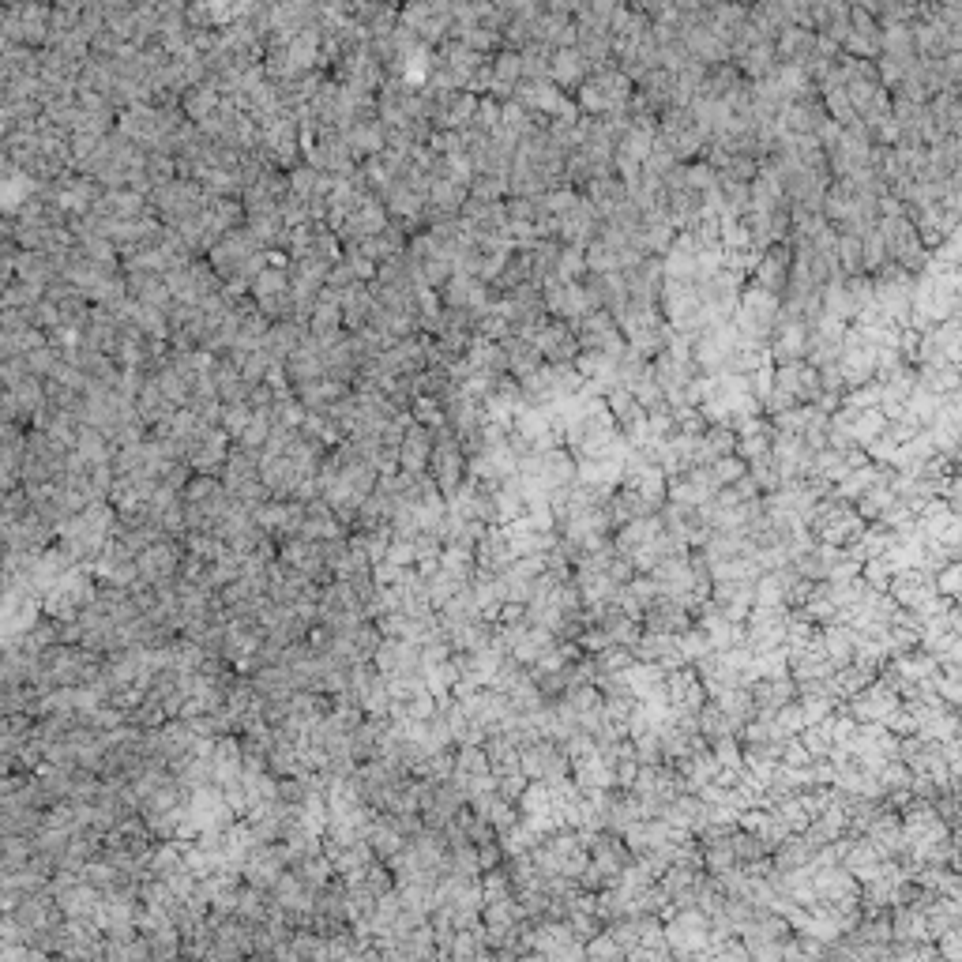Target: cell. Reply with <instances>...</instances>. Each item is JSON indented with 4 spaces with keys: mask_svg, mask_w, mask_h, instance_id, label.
Segmentation results:
<instances>
[{
    "mask_svg": "<svg viewBox=\"0 0 962 962\" xmlns=\"http://www.w3.org/2000/svg\"><path fill=\"white\" fill-rule=\"evenodd\" d=\"M876 230L884 237V249L891 264H899L902 271H910V275H921V271L929 267V249L921 245V237H917L914 222H910L906 211H902V215H880L876 218Z\"/></svg>",
    "mask_w": 962,
    "mask_h": 962,
    "instance_id": "obj_1",
    "label": "cell"
},
{
    "mask_svg": "<svg viewBox=\"0 0 962 962\" xmlns=\"http://www.w3.org/2000/svg\"><path fill=\"white\" fill-rule=\"evenodd\" d=\"M662 932L669 940V951L677 959H692V955H707V940H711V914L699 906H673L662 917Z\"/></svg>",
    "mask_w": 962,
    "mask_h": 962,
    "instance_id": "obj_2",
    "label": "cell"
},
{
    "mask_svg": "<svg viewBox=\"0 0 962 962\" xmlns=\"http://www.w3.org/2000/svg\"><path fill=\"white\" fill-rule=\"evenodd\" d=\"M519 771H523L530 782H545V786H549V782H560V778L572 775V763L560 752L557 741L538 737V741L519 748Z\"/></svg>",
    "mask_w": 962,
    "mask_h": 962,
    "instance_id": "obj_3",
    "label": "cell"
},
{
    "mask_svg": "<svg viewBox=\"0 0 962 962\" xmlns=\"http://www.w3.org/2000/svg\"><path fill=\"white\" fill-rule=\"evenodd\" d=\"M530 342H534V350H538L542 361H549V365L575 361V354H579L575 327L564 324V320H553V316H545V312L534 320V327H530Z\"/></svg>",
    "mask_w": 962,
    "mask_h": 962,
    "instance_id": "obj_4",
    "label": "cell"
},
{
    "mask_svg": "<svg viewBox=\"0 0 962 962\" xmlns=\"http://www.w3.org/2000/svg\"><path fill=\"white\" fill-rule=\"evenodd\" d=\"M542 305H545V316L564 320V324H579V320L594 309V301H590V294L583 290V282H560V279L542 282Z\"/></svg>",
    "mask_w": 962,
    "mask_h": 962,
    "instance_id": "obj_5",
    "label": "cell"
},
{
    "mask_svg": "<svg viewBox=\"0 0 962 962\" xmlns=\"http://www.w3.org/2000/svg\"><path fill=\"white\" fill-rule=\"evenodd\" d=\"M572 327H575V339H579V350H602V354L609 357H621L624 335L606 309H590L587 316Z\"/></svg>",
    "mask_w": 962,
    "mask_h": 962,
    "instance_id": "obj_6",
    "label": "cell"
},
{
    "mask_svg": "<svg viewBox=\"0 0 962 962\" xmlns=\"http://www.w3.org/2000/svg\"><path fill=\"white\" fill-rule=\"evenodd\" d=\"M857 880L842 865H823V869H812V891H816V902H838V906H857Z\"/></svg>",
    "mask_w": 962,
    "mask_h": 962,
    "instance_id": "obj_7",
    "label": "cell"
},
{
    "mask_svg": "<svg viewBox=\"0 0 962 962\" xmlns=\"http://www.w3.org/2000/svg\"><path fill=\"white\" fill-rule=\"evenodd\" d=\"M598 226H602L598 211L579 196L564 215H557V241H564V245H579V249H583L587 241L598 237Z\"/></svg>",
    "mask_w": 962,
    "mask_h": 962,
    "instance_id": "obj_8",
    "label": "cell"
},
{
    "mask_svg": "<svg viewBox=\"0 0 962 962\" xmlns=\"http://www.w3.org/2000/svg\"><path fill=\"white\" fill-rule=\"evenodd\" d=\"M872 846L880 850L884 857H899L906 854V835H902V820H899V808H887L884 801H880V808H876V816L869 820V827H865V835Z\"/></svg>",
    "mask_w": 962,
    "mask_h": 962,
    "instance_id": "obj_9",
    "label": "cell"
},
{
    "mask_svg": "<svg viewBox=\"0 0 962 962\" xmlns=\"http://www.w3.org/2000/svg\"><path fill=\"white\" fill-rule=\"evenodd\" d=\"M899 703H902L899 692H891V688H887V684L876 677L872 684H865L861 692H854V696L846 699L842 707L854 714L857 722H880V718H884L891 707H899Z\"/></svg>",
    "mask_w": 962,
    "mask_h": 962,
    "instance_id": "obj_10",
    "label": "cell"
},
{
    "mask_svg": "<svg viewBox=\"0 0 962 962\" xmlns=\"http://www.w3.org/2000/svg\"><path fill=\"white\" fill-rule=\"evenodd\" d=\"M512 549H508V538H504V530L497 527V523H489L485 527V534L478 538V545H474V572L481 575H493L497 579L500 572H508V564H512Z\"/></svg>",
    "mask_w": 962,
    "mask_h": 962,
    "instance_id": "obj_11",
    "label": "cell"
},
{
    "mask_svg": "<svg viewBox=\"0 0 962 962\" xmlns=\"http://www.w3.org/2000/svg\"><path fill=\"white\" fill-rule=\"evenodd\" d=\"M692 621H696V617H692V613H688V609H684L681 602L666 598V594H658L654 602H647L643 617H639L643 632H669V636L684 632V628H688Z\"/></svg>",
    "mask_w": 962,
    "mask_h": 962,
    "instance_id": "obj_12",
    "label": "cell"
},
{
    "mask_svg": "<svg viewBox=\"0 0 962 962\" xmlns=\"http://www.w3.org/2000/svg\"><path fill=\"white\" fill-rule=\"evenodd\" d=\"M790 241H782V245H771V249L760 252V260H756V267H752V282L756 286H763V290H771V294L782 297V290H786V275H790Z\"/></svg>",
    "mask_w": 962,
    "mask_h": 962,
    "instance_id": "obj_13",
    "label": "cell"
},
{
    "mask_svg": "<svg viewBox=\"0 0 962 962\" xmlns=\"http://www.w3.org/2000/svg\"><path fill=\"white\" fill-rule=\"evenodd\" d=\"M666 699H669V707H681V711H699V707H703L707 688H703V681L696 677L692 662L666 673Z\"/></svg>",
    "mask_w": 962,
    "mask_h": 962,
    "instance_id": "obj_14",
    "label": "cell"
},
{
    "mask_svg": "<svg viewBox=\"0 0 962 962\" xmlns=\"http://www.w3.org/2000/svg\"><path fill=\"white\" fill-rule=\"evenodd\" d=\"M887 594H891L899 606L917 609L925 598L936 594V587H932V572H925V568H899V572L891 575V583H887Z\"/></svg>",
    "mask_w": 962,
    "mask_h": 962,
    "instance_id": "obj_15",
    "label": "cell"
},
{
    "mask_svg": "<svg viewBox=\"0 0 962 962\" xmlns=\"http://www.w3.org/2000/svg\"><path fill=\"white\" fill-rule=\"evenodd\" d=\"M692 669H696V677L703 681V688H707V696H718L722 688L741 684V669L733 666L726 651H707L703 658L692 662Z\"/></svg>",
    "mask_w": 962,
    "mask_h": 962,
    "instance_id": "obj_16",
    "label": "cell"
},
{
    "mask_svg": "<svg viewBox=\"0 0 962 962\" xmlns=\"http://www.w3.org/2000/svg\"><path fill=\"white\" fill-rule=\"evenodd\" d=\"M632 654H636V658H643V662L662 666L666 673H669V669H677V666H688V662H684V654H681V647H677V636H669V632H643V636L636 639Z\"/></svg>",
    "mask_w": 962,
    "mask_h": 962,
    "instance_id": "obj_17",
    "label": "cell"
},
{
    "mask_svg": "<svg viewBox=\"0 0 962 962\" xmlns=\"http://www.w3.org/2000/svg\"><path fill=\"white\" fill-rule=\"evenodd\" d=\"M703 876H707V872L696 869V865H669V869L658 876V884H662V891L669 895L673 906H696Z\"/></svg>",
    "mask_w": 962,
    "mask_h": 962,
    "instance_id": "obj_18",
    "label": "cell"
},
{
    "mask_svg": "<svg viewBox=\"0 0 962 962\" xmlns=\"http://www.w3.org/2000/svg\"><path fill=\"white\" fill-rule=\"evenodd\" d=\"M429 451H433V429L410 421L403 440H399V466L406 474H425L429 470Z\"/></svg>",
    "mask_w": 962,
    "mask_h": 962,
    "instance_id": "obj_19",
    "label": "cell"
},
{
    "mask_svg": "<svg viewBox=\"0 0 962 962\" xmlns=\"http://www.w3.org/2000/svg\"><path fill=\"white\" fill-rule=\"evenodd\" d=\"M579 196L598 211V218H609L624 200H628V188H624V181L617 177V173H606V177L587 181V185L579 188Z\"/></svg>",
    "mask_w": 962,
    "mask_h": 962,
    "instance_id": "obj_20",
    "label": "cell"
},
{
    "mask_svg": "<svg viewBox=\"0 0 962 962\" xmlns=\"http://www.w3.org/2000/svg\"><path fill=\"white\" fill-rule=\"evenodd\" d=\"M590 76V61L575 46L553 49V61H549V83H557L560 91H575L583 79Z\"/></svg>",
    "mask_w": 962,
    "mask_h": 962,
    "instance_id": "obj_21",
    "label": "cell"
},
{
    "mask_svg": "<svg viewBox=\"0 0 962 962\" xmlns=\"http://www.w3.org/2000/svg\"><path fill=\"white\" fill-rule=\"evenodd\" d=\"M654 534H662V519H658V512L654 515H639V519H632V523H621V527L613 530V549L621 553V557H632L636 549H643V545L651 542Z\"/></svg>",
    "mask_w": 962,
    "mask_h": 962,
    "instance_id": "obj_22",
    "label": "cell"
},
{
    "mask_svg": "<svg viewBox=\"0 0 962 962\" xmlns=\"http://www.w3.org/2000/svg\"><path fill=\"white\" fill-rule=\"evenodd\" d=\"M748 692H752L756 711H778L782 703L797 699V681H793L790 673H782V677H756V681L748 684Z\"/></svg>",
    "mask_w": 962,
    "mask_h": 962,
    "instance_id": "obj_23",
    "label": "cell"
},
{
    "mask_svg": "<svg viewBox=\"0 0 962 962\" xmlns=\"http://www.w3.org/2000/svg\"><path fill=\"white\" fill-rule=\"evenodd\" d=\"M812 42H816V31L812 27H801V23H786L782 31L775 34V57L778 64H805V57L812 53Z\"/></svg>",
    "mask_w": 962,
    "mask_h": 962,
    "instance_id": "obj_24",
    "label": "cell"
},
{
    "mask_svg": "<svg viewBox=\"0 0 962 962\" xmlns=\"http://www.w3.org/2000/svg\"><path fill=\"white\" fill-rule=\"evenodd\" d=\"M820 647H823V654L835 662V669L846 666V662H854V654H857L854 624H846V621L820 624Z\"/></svg>",
    "mask_w": 962,
    "mask_h": 962,
    "instance_id": "obj_25",
    "label": "cell"
},
{
    "mask_svg": "<svg viewBox=\"0 0 962 962\" xmlns=\"http://www.w3.org/2000/svg\"><path fill=\"white\" fill-rule=\"evenodd\" d=\"M572 782L579 790H613V786H617V782H613V767H609V760L598 748L587 752L583 760L572 763Z\"/></svg>",
    "mask_w": 962,
    "mask_h": 962,
    "instance_id": "obj_26",
    "label": "cell"
},
{
    "mask_svg": "<svg viewBox=\"0 0 962 962\" xmlns=\"http://www.w3.org/2000/svg\"><path fill=\"white\" fill-rule=\"evenodd\" d=\"M880 861H884V854L872 846L869 838H854V842L846 846V854L838 857V865L850 872L857 884H861V880H869L872 872L880 869Z\"/></svg>",
    "mask_w": 962,
    "mask_h": 962,
    "instance_id": "obj_27",
    "label": "cell"
},
{
    "mask_svg": "<svg viewBox=\"0 0 962 962\" xmlns=\"http://www.w3.org/2000/svg\"><path fill=\"white\" fill-rule=\"evenodd\" d=\"M733 64L745 79H767L778 68L775 46L771 42H756V46H745L741 53H733Z\"/></svg>",
    "mask_w": 962,
    "mask_h": 962,
    "instance_id": "obj_28",
    "label": "cell"
},
{
    "mask_svg": "<svg viewBox=\"0 0 962 962\" xmlns=\"http://www.w3.org/2000/svg\"><path fill=\"white\" fill-rule=\"evenodd\" d=\"M696 730L699 737H707V741H714V737H737V730H741V722L733 718V714H726L722 707H718V699H703V707L696 711Z\"/></svg>",
    "mask_w": 962,
    "mask_h": 962,
    "instance_id": "obj_29",
    "label": "cell"
},
{
    "mask_svg": "<svg viewBox=\"0 0 962 962\" xmlns=\"http://www.w3.org/2000/svg\"><path fill=\"white\" fill-rule=\"evenodd\" d=\"M887 662H891V666L899 669V677H902V681H914V684L929 681L932 673L940 669V662H936V654H929V651H925V647H910V651L891 654Z\"/></svg>",
    "mask_w": 962,
    "mask_h": 962,
    "instance_id": "obj_30",
    "label": "cell"
},
{
    "mask_svg": "<svg viewBox=\"0 0 962 962\" xmlns=\"http://www.w3.org/2000/svg\"><path fill=\"white\" fill-rule=\"evenodd\" d=\"M733 451H737V433H733L730 425H707V429L699 433L696 463L707 466L714 463V459H722V455H733Z\"/></svg>",
    "mask_w": 962,
    "mask_h": 962,
    "instance_id": "obj_31",
    "label": "cell"
},
{
    "mask_svg": "<svg viewBox=\"0 0 962 962\" xmlns=\"http://www.w3.org/2000/svg\"><path fill=\"white\" fill-rule=\"evenodd\" d=\"M481 748H485V756H489V771L493 775H508V771H519V745H515L508 733H489L485 741H481Z\"/></svg>",
    "mask_w": 962,
    "mask_h": 962,
    "instance_id": "obj_32",
    "label": "cell"
},
{
    "mask_svg": "<svg viewBox=\"0 0 962 962\" xmlns=\"http://www.w3.org/2000/svg\"><path fill=\"white\" fill-rule=\"evenodd\" d=\"M846 425H850V436H854L857 448H865L869 440H876V436L887 429V418H884V410H880V406H869V410H854Z\"/></svg>",
    "mask_w": 962,
    "mask_h": 962,
    "instance_id": "obj_33",
    "label": "cell"
},
{
    "mask_svg": "<svg viewBox=\"0 0 962 962\" xmlns=\"http://www.w3.org/2000/svg\"><path fill=\"white\" fill-rule=\"evenodd\" d=\"M835 264H838V275H842V279H850V275H865V271H861V241H857L854 233H838Z\"/></svg>",
    "mask_w": 962,
    "mask_h": 962,
    "instance_id": "obj_34",
    "label": "cell"
},
{
    "mask_svg": "<svg viewBox=\"0 0 962 962\" xmlns=\"http://www.w3.org/2000/svg\"><path fill=\"white\" fill-rule=\"evenodd\" d=\"M466 192L481 203L504 200V196H508V177H504V173H474L470 185H466Z\"/></svg>",
    "mask_w": 962,
    "mask_h": 962,
    "instance_id": "obj_35",
    "label": "cell"
},
{
    "mask_svg": "<svg viewBox=\"0 0 962 962\" xmlns=\"http://www.w3.org/2000/svg\"><path fill=\"white\" fill-rule=\"evenodd\" d=\"M666 143L673 147V155L681 158V162H692V158L703 155V147H707V136H703V132L696 128V121H692V125H684L681 132H673V136H669Z\"/></svg>",
    "mask_w": 962,
    "mask_h": 962,
    "instance_id": "obj_36",
    "label": "cell"
},
{
    "mask_svg": "<svg viewBox=\"0 0 962 962\" xmlns=\"http://www.w3.org/2000/svg\"><path fill=\"white\" fill-rule=\"evenodd\" d=\"M730 846H733V857H737V865H752V861H760V857L767 854L763 838L756 835V831H745V827H733V831H730Z\"/></svg>",
    "mask_w": 962,
    "mask_h": 962,
    "instance_id": "obj_37",
    "label": "cell"
},
{
    "mask_svg": "<svg viewBox=\"0 0 962 962\" xmlns=\"http://www.w3.org/2000/svg\"><path fill=\"white\" fill-rule=\"evenodd\" d=\"M181 109H185V117H192V121H203V117H211L218 109V91L211 83H200V87H192V91L185 94Z\"/></svg>",
    "mask_w": 962,
    "mask_h": 962,
    "instance_id": "obj_38",
    "label": "cell"
},
{
    "mask_svg": "<svg viewBox=\"0 0 962 962\" xmlns=\"http://www.w3.org/2000/svg\"><path fill=\"white\" fill-rule=\"evenodd\" d=\"M587 275V260H583V249L579 245H564L560 241V256H557V267H553V279L560 282H579Z\"/></svg>",
    "mask_w": 962,
    "mask_h": 962,
    "instance_id": "obj_39",
    "label": "cell"
},
{
    "mask_svg": "<svg viewBox=\"0 0 962 962\" xmlns=\"http://www.w3.org/2000/svg\"><path fill=\"white\" fill-rule=\"evenodd\" d=\"M519 61H523V79H549V61H553V49L545 42H530L519 49Z\"/></svg>",
    "mask_w": 962,
    "mask_h": 962,
    "instance_id": "obj_40",
    "label": "cell"
},
{
    "mask_svg": "<svg viewBox=\"0 0 962 962\" xmlns=\"http://www.w3.org/2000/svg\"><path fill=\"white\" fill-rule=\"evenodd\" d=\"M857 241H861V271H865V275H876V271L887 264L884 237H880V230L872 226V230H865Z\"/></svg>",
    "mask_w": 962,
    "mask_h": 962,
    "instance_id": "obj_41",
    "label": "cell"
},
{
    "mask_svg": "<svg viewBox=\"0 0 962 962\" xmlns=\"http://www.w3.org/2000/svg\"><path fill=\"white\" fill-rule=\"evenodd\" d=\"M771 433H775V429H763V433H741V436H737V451H733V455H741L748 466L767 463V455H771Z\"/></svg>",
    "mask_w": 962,
    "mask_h": 962,
    "instance_id": "obj_42",
    "label": "cell"
},
{
    "mask_svg": "<svg viewBox=\"0 0 962 962\" xmlns=\"http://www.w3.org/2000/svg\"><path fill=\"white\" fill-rule=\"evenodd\" d=\"M677 162H681V158L673 155V147H669V143L662 140V136H654L651 151H647V158H643V173H647V177H658V181H662V177H666V173L673 170Z\"/></svg>",
    "mask_w": 962,
    "mask_h": 962,
    "instance_id": "obj_43",
    "label": "cell"
},
{
    "mask_svg": "<svg viewBox=\"0 0 962 962\" xmlns=\"http://www.w3.org/2000/svg\"><path fill=\"white\" fill-rule=\"evenodd\" d=\"M842 53L861 57V61H876L880 57V31H850L842 38Z\"/></svg>",
    "mask_w": 962,
    "mask_h": 962,
    "instance_id": "obj_44",
    "label": "cell"
},
{
    "mask_svg": "<svg viewBox=\"0 0 962 962\" xmlns=\"http://www.w3.org/2000/svg\"><path fill=\"white\" fill-rule=\"evenodd\" d=\"M790 673V654L786 647H771V651L752 654V677H782Z\"/></svg>",
    "mask_w": 962,
    "mask_h": 962,
    "instance_id": "obj_45",
    "label": "cell"
},
{
    "mask_svg": "<svg viewBox=\"0 0 962 962\" xmlns=\"http://www.w3.org/2000/svg\"><path fill=\"white\" fill-rule=\"evenodd\" d=\"M684 185L703 196V192H711L718 185V170L711 162H703V158H692V162H684Z\"/></svg>",
    "mask_w": 962,
    "mask_h": 962,
    "instance_id": "obj_46",
    "label": "cell"
},
{
    "mask_svg": "<svg viewBox=\"0 0 962 962\" xmlns=\"http://www.w3.org/2000/svg\"><path fill=\"white\" fill-rule=\"evenodd\" d=\"M959 583H962V564H959V560H947V564H940V568L932 572V587H936V594H940V598L959 602Z\"/></svg>",
    "mask_w": 962,
    "mask_h": 962,
    "instance_id": "obj_47",
    "label": "cell"
},
{
    "mask_svg": "<svg viewBox=\"0 0 962 962\" xmlns=\"http://www.w3.org/2000/svg\"><path fill=\"white\" fill-rule=\"evenodd\" d=\"M707 470H711V481L722 489V485H733L737 478H745L748 474V463L741 459V455H722V459H714V463H707Z\"/></svg>",
    "mask_w": 962,
    "mask_h": 962,
    "instance_id": "obj_48",
    "label": "cell"
},
{
    "mask_svg": "<svg viewBox=\"0 0 962 962\" xmlns=\"http://www.w3.org/2000/svg\"><path fill=\"white\" fill-rule=\"evenodd\" d=\"M677 647H681L684 662H696V658H703V654L711 651V643H707V632L699 628L696 621L688 624L684 632H677Z\"/></svg>",
    "mask_w": 962,
    "mask_h": 962,
    "instance_id": "obj_49",
    "label": "cell"
},
{
    "mask_svg": "<svg viewBox=\"0 0 962 962\" xmlns=\"http://www.w3.org/2000/svg\"><path fill=\"white\" fill-rule=\"evenodd\" d=\"M583 955H587V959H594V962H598V959H624V951L617 947V940H613L606 929L590 936L587 944H583Z\"/></svg>",
    "mask_w": 962,
    "mask_h": 962,
    "instance_id": "obj_50",
    "label": "cell"
},
{
    "mask_svg": "<svg viewBox=\"0 0 962 962\" xmlns=\"http://www.w3.org/2000/svg\"><path fill=\"white\" fill-rule=\"evenodd\" d=\"M485 820L493 823L497 831H508L512 823H519V808H515V801H508V797H493V805L485 808Z\"/></svg>",
    "mask_w": 962,
    "mask_h": 962,
    "instance_id": "obj_51",
    "label": "cell"
},
{
    "mask_svg": "<svg viewBox=\"0 0 962 962\" xmlns=\"http://www.w3.org/2000/svg\"><path fill=\"white\" fill-rule=\"evenodd\" d=\"M884 722L887 733H895V737H906V733H917V718L910 714V707L906 703H899V707H891V711L880 718Z\"/></svg>",
    "mask_w": 962,
    "mask_h": 962,
    "instance_id": "obj_52",
    "label": "cell"
},
{
    "mask_svg": "<svg viewBox=\"0 0 962 962\" xmlns=\"http://www.w3.org/2000/svg\"><path fill=\"white\" fill-rule=\"evenodd\" d=\"M632 748H636L639 763H666V756H662V741H658V733L654 730L632 737Z\"/></svg>",
    "mask_w": 962,
    "mask_h": 962,
    "instance_id": "obj_53",
    "label": "cell"
},
{
    "mask_svg": "<svg viewBox=\"0 0 962 962\" xmlns=\"http://www.w3.org/2000/svg\"><path fill=\"white\" fill-rule=\"evenodd\" d=\"M797 703H801V714H805L808 726H812V722H823V718L838 707L831 696H797Z\"/></svg>",
    "mask_w": 962,
    "mask_h": 962,
    "instance_id": "obj_54",
    "label": "cell"
},
{
    "mask_svg": "<svg viewBox=\"0 0 962 962\" xmlns=\"http://www.w3.org/2000/svg\"><path fill=\"white\" fill-rule=\"evenodd\" d=\"M936 955L940 959H947V962H962V925L959 929H947V932H940L936 940Z\"/></svg>",
    "mask_w": 962,
    "mask_h": 962,
    "instance_id": "obj_55",
    "label": "cell"
},
{
    "mask_svg": "<svg viewBox=\"0 0 962 962\" xmlns=\"http://www.w3.org/2000/svg\"><path fill=\"white\" fill-rule=\"evenodd\" d=\"M530 778L523 775V771H508V775H493V786H497L500 797H508V801H519V793L527 790Z\"/></svg>",
    "mask_w": 962,
    "mask_h": 962,
    "instance_id": "obj_56",
    "label": "cell"
},
{
    "mask_svg": "<svg viewBox=\"0 0 962 962\" xmlns=\"http://www.w3.org/2000/svg\"><path fill=\"white\" fill-rule=\"evenodd\" d=\"M474 850H478L481 872H485V869H497L500 861H504V854H500V846H497V838H489V842H478Z\"/></svg>",
    "mask_w": 962,
    "mask_h": 962,
    "instance_id": "obj_57",
    "label": "cell"
}]
</instances>
